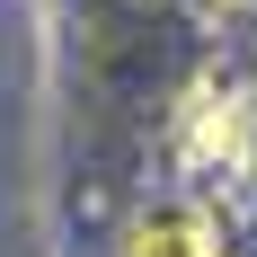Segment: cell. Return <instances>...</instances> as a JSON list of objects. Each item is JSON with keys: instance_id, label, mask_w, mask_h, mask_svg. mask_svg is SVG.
I'll list each match as a JSON object with an SVG mask.
<instances>
[{"instance_id": "1", "label": "cell", "mask_w": 257, "mask_h": 257, "mask_svg": "<svg viewBox=\"0 0 257 257\" xmlns=\"http://www.w3.org/2000/svg\"><path fill=\"white\" fill-rule=\"evenodd\" d=\"M239 151H248V115H239V98H231V80H195L186 89V160H222V169H239Z\"/></svg>"}, {"instance_id": "2", "label": "cell", "mask_w": 257, "mask_h": 257, "mask_svg": "<svg viewBox=\"0 0 257 257\" xmlns=\"http://www.w3.org/2000/svg\"><path fill=\"white\" fill-rule=\"evenodd\" d=\"M115 257H231V248H222V231L195 204H151V213L124 222V248Z\"/></svg>"}, {"instance_id": "3", "label": "cell", "mask_w": 257, "mask_h": 257, "mask_svg": "<svg viewBox=\"0 0 257 257\" xmlns=\"http://www.w3.org/2000/svg\"><path fill=\"white\" fill-rule=\"evenodd\" d=\"M231 9H239V0H231Z\"/></svg>"}]
</instances>
